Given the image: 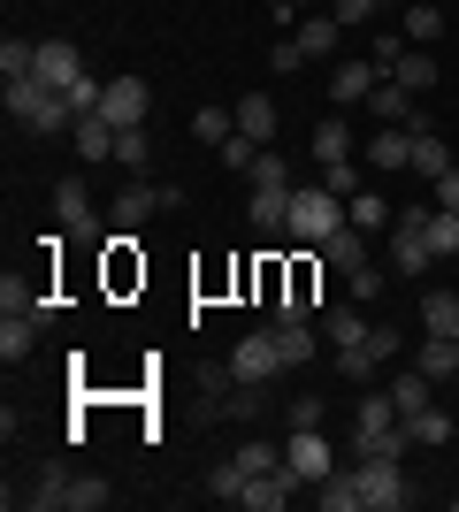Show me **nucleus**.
<instances>
[{"instance_id":"6ab92c4d","label":"nucleus","mask_w":459,"mask_h":512,"mask_svg":"<svg viewBox=\"0 0 459 512\" xmlns=\"http://www.w3.org/2000/svg\"><path fill=\"white\" fill-rule=\"evenodd\" d=\"M291 39H299V54H306V62H329V54H337V39H345V23H337V16L322 8V16H306L299 31H291Z\"/></svg>"},{"instance_id":"f3484780","label":"nucleus","mask_w":459,"mask_h":512,"mask_svg":"<svg viewBox=\"0 0 459 512\" xmlns=\"http://www.w3.org/2000/svg\"><path fill=\"white\" fill-rule=\"evenodd\" d=\"M375 85H383V69H375V62H337V69H329V100H337V107H368Z\"/></svg>"},{"instance_id":"5701e85b","label":"nucleus","mask_w":459,"mask_h":512,"mask_svg":"<svg viewBox=\"0 0 459 512\" xmlns=\"http://www.w3.org/2000/svg\"><path fill=\"white\" fill-rule=\"evenodd\" d=\"M421 337H459V291H421Z\"/></svg>"},{"instance_id":"79ce46f5","label":"nucleus","mask_w":459,"mask_h":512,"mask_svg":"<svg viewBox=\"0 0 459 512\" xmlns=\"http://www.w3.org/2000/svg\"><path fill=\"white\" fill-rule=\"evenodd\" d=\"M215 161H222V169H230V176H253V161H261V146H253L245 130H230V138H222V146H215Z\"/></svg>"},{"instance_id":"393cba45","label":"nucleus","mask_w":459,"mask_h":512,"mask_svg":"<svg viewBox=\"0 0 459 512\" xmlns=\"http://www.w3.org/2000/svg\"><path fill=\"white\" fill-rule=\"evenodd\" d=\"M276 344H284V367H314L322 360V337L306 321H276Z\"/></svg>"},{"instance_id":"473e14b6","label":"nucleus","mask_w":459,"mask_h":512,"mask_svg":"<svg viewBox=\"0 0 459 512\" xmlns=\"http://www.w3.org/2000/svg\"><path fill=\"white\" fill-rule=\"evenodd\" d=\"M421 237H429V253H437V260H452V253H459V214H452V207H429Z\"/></svg>"},{"instance_id":"de8ad7c7","label":"nucleus","mask_w":459,"mask_h":512,"mask_svg":"<svg viewBox=\"0 0 459 512\" xmlns=\"http://www.w3.org/2000/svg\"><path fill=\"white\" fill-rule=\"evenodd\" d=\"M245 184H291V161L276 146H261V161H253V176H245Z\"/></svg>"},{"instance_id":"ea45409f","label":"nucleus","mask_w":459,"mask_h":512,"mask_svg":"<svg viewBox=\"0 0 459 512\" xmlns=\"http://www.w3.org/2000/svg\"><path fill=\"white\" fill-rule=\"evenodd\" d=\"M391 77H398L406 92H429V85H437V54H421V46H406V62H398Z\"/></svg>"},{"instance_id":"423d86ee","label":"nucleus","mask_w":459,"mask_h":512,"mask_svg":"<svg viewBox=\"0 0 459 512\" xmlns=\"http://www.w3.org/2000/svg\"><path fill=\"white\" fill-rule=\"evenodd\" d=\"M352 467H360V505H368V512H406V505H414L406 459H352Z\"/></svg>"},{"instance_id":"2f4dec72","label":"nucleus","mask_w":459,"mask_h":512,"mask_svg":"<svg viewBox=\"0 0 459 512\" xmlns=\"http://www.w3.org/2000/svg\"><path fill=\"white\" fill-rule=\"evenodd\" d=\"M444 169H452V153H444L437 123H429V130H414V176H429V184H437Z\"/></svg>"},{"instance_id":"c85d7f7f","label":"nucleus","mask_w":459,"mask_h":512,"mask_svg":"<svg viewBox=\"0 0 459 512\" xmlns=\"http://www.w3.org/2000/svg\"><path fill=\"white\" fill-rule=\"evenodd\" d=\"M414 367H421V375H437V383H444V375H459V337H421Z\"/></svg>"},{"instance_id":"37998d69","label":"nucleus","mask_w":459,"mask_h":512,"mask_svg":"<svg viewBox=\"0 0 459 512\" xmlns=\"http://www.w3.org/2000/svg\"><path fill=\"white\" fill-rule=\"evenodd\" d=\"M39 69V39H0V77H31Z\"/></svg>"},{"instance_id":"9b49d317","label":"nucleus","mask_w":459,"mask_h":512,"mask_svg":"<svg viewBox=\"0 0 459 512\" xmlns=\"http://www.w3.org/2000/svg\"><path fill=\"white\" fill-rule=\"evenodd\" d=\"M368 123H398V130H429V115H421V92H406L398 77H383V85L368 92Z\"/></svg>"},{"instance_id":"72a5a7b5","label":"nucleus","mask_w":459,"mask_h":512,"mask_svg":"<svg viewBox=\"0 0 459 512\" xmlns=\"http://www.w3.org/2000/svg\"><path fill=\"white\" fill-rule=\"evenodd\" d=\"M146 161H153V138H146V123H138V130H115V169L146 176Z\"/></svg>"},{"instance_id":"412c9836","label":"nucleus","mask_w":459,"mask_h":512,"mask_svg":"<svg viewBox=\"0 0 459 512\" xmlns=\"http://www.w3.org/2000/svg\"><path fill=\"white\" fill-rule=\"evenodd\" d=\"M77 161H85V169L115 161V123L108 115H77Z\"/></svg>"},{"instance_id":"b1692460","label":"nucleus","mask_w":459,"mask_h":512,"mask_svg":"<svg viewBox=\"0 0 459 512\" xmlns=\"http://www.w3.org/2000/svg\"><path fill=\"white\" fill-rule=\"evenodd\" d=\"M31 344H39V321H31V314H0V360L23 367V360H31Z\"/></svg>"},{"instance_id":"39448f33","label":"nucleus","mask_w":459,"mask_h":512,"mask_svg":"<svg viewBox=\"0 0 459 512\" xmlns=\"http://www.w3.org/2000/svg\"><path fill=\"white\" fill-rule=\"evenodd\" d=\"M230 375H238V383H276V375H291L284 344H276V321H261V329H245V337L230 344Z\"/></svg>"},{"instance_id":"a211bd4d","label":"nucleus","mask_w":459,"mask_h":512,"mask_svg":"<svg viewBox=\"0 0 459 512\" xmlns=\"http://www.w3.org/2000/svg\"><path fill=\"white\" fill-rule=\"evenodd\" d=\"M314 497H322V512H368L360 505V467H329L314 482Z\"/></svg>"},{"instance_id":"8fccbe9b","label":"nucleus","mask_w":459,"mask_h":512,"mask_svg":"<svg viewBox=\"0 0 459 512\" xmlns=\"http://www.w3.org/2000/svg\"><path fill=\"white\" fill-rule=\"evenodd\" d=\"M268 62H276V69H306V54H299V39H276V46H268Z\"/></svg>"},{"instance_id":"f704fd0d","label":"nucleus","mask_w":459,"mask_h":512,"mask_svg":"<svg viewBox=\"0 0 459 512\" xmlns=\"http://www.w3.org/2000/svg\"><path fill=\"white\" fill-rule=\"evenodd\" d=\"M329 367H337L345 383H375V367H383V360H375L368 337H360V344H337V360H329Z\"/></svg>"},{"instance_id":"2eb2a0df","label":"nucleus","mask_w":459,"mask_h":512,"mask_svg":"<svg viewBox=\"0 0 459 512\" xmlns=\"http://www.w3.org/2000/svg\"><path fill=\"white\" fill-rule=\"evenodd\" d=\"M31 77H39V85H54V92H69L77 77H85V54H77L69 39H39V69H31Z\"/></svg>"},{"instance_id":"6e6552de","label":"nucleus","mask_w":459,"mask_h":512,"mask_svg":"<svg viewBox=\"0 0 459 512\" xmlns=\"http://www.w3.org/2000/svg\"><path fill=\"white\" fill-rule=\"evenodd\" d=\"M54 222H62V230H77V245H108V230H100V207H92V192H85V176L54 184Z\"/></svg>"},{"instance_id":"c756f323","label":"nucleus","mask_w":459,"mask_h":512,"mask_svg":"<svg viewBox=\"0 0 459 512\" xmlns=\"http://www.w3.org/2000/svg\"><path fill=\"white\" fill-rule=\"evenodd\" d=\"M322 337H329V352H337V344H360V337H368V314H360V306H329Z\"/></svg>"},{"instance_id":"4c0bfd02","label":"nucleus","mask_w":459,"mask_h":512,"mask_svg":"<svg viewBox=\"0 0 459 512\" xmlns=\"http://www.w3.org/2000/svg\"><path fill=\"white\" fill-rule=\"evenodd\" d=\"M230 130H238V107H199V115H192V138H199V146H222Z\"/></svg>"},{"instance_id":"1a4fd4ad","label":"nucleus","mask_w":459,"mask_h":512,"mask_svg":"<svg viewBox=\"0 0 459 512\" xmlns=\"http://www.w3.org/2000/svg\"><path fill=\"white\" fill-rule=\"evenodd\" d=\"M284 467L299 474L306 490H314V482H322V474L337 467V444H329L322 428H284Z\"/></svg>"},{"instance_id":"c9c22d12","label":"nucleus","mask_w":459,"mask_h":512,"mask_svg":"<svg viewBox=\"0 0 459 512\" xmlns=\"http://www.w3.org/2000/svg\"><path fill=\"white\" fill-rule=\"evenodd\" d=\"M230 459H238L245 474H268V467H284V444H268V436H245V444H230Z\"/></svg>"},{"instance_id":"7c9ffc66","label":"nucleus","mask_w":459,"mask_h":512,"mask_svg":"<svg viewBox=\"0 0 459 512\" xmlns=\"http://www.w3.org/2000/svg\"><path fill=\"white\" fill-rule=\"evenodd\" d=\"M245 482H253V474H245L238 459H215V467H207V482H199V490H207V497H222V505H238V497H245Z\"/></svg>"},{"instance_id":"e433bc0d","label":"nucleus","mask_w":459,"mask_h":512,"mask_svg":"<svg viewBox=\"0 0 459 512\" xmlns=\"http://www.w3.org/2000/svg\"><path fill=\"white\" fill-rule=\"evenodd\" d=\"M345 214H352V222H360V230H368V237L383 230V222H398V214L383 207V192H375V184H368V192H352V199H345Z\"/></svg>"},{"instance_id":"dca6fc26","label":"nucleus","mask_w":459,"mask_h":512,"mask_svg":"<svg viewBox=\"0 0 459 512\" xmlns=\"http://www.w3.org/2000/svg\"><path fill=\"white\" fill-rule=\"evenodd\" d=\"M253 230L261 237H291V184H253Z\"/></svg>"},{"instance_id":"cd10ccee","label":"nucleus","mask_w":459,"mask_h":512,"mask_svg":"<svg viewBox=\"0 0 459 512\" xmlns=\"http://www.w3.org/2000/svg\"><path fill=\"white\" fill-rule=\"evenodd\" d=\"M352 153H360V138H352V123H314V161H352Z\"/></svg>"},{"instance_id":"9d476101","label":"nucleus","mask_w":459,"mask_h":512,"mask_svg":"<svg viewBox=\"0 0 459 512\" xmlns=\"http://www.w3.org/2000/svg\"><path fill=\"white\" fill-rule=\"evenodd\" d=\"M360 161H368V176H398V169H414V130L375 123L368 138H360Z\"/></svg>"},{"instance_id":"aec40b11","label":"nucleus","mask_w":459,"mask_h":512,"mask_svg":"<svg viewBox=\"0 0 459 512\" xmlns=\"http://www.w3.org/2000/svg\"><path fill=\"white\" fill-rule=\"evenodd\" d=\"M276 123H284V115H276L268 92H245V100H238V130L253 138V146H276Z\"/></svg>"},{"instance_id":"09e8293b","label":"nucleus","mask_w":459,"mask_h":512,"mask_svg":"<svg viewBox=\"0 0 459 512\" xmlns=\"http://www.w3.org/2000/svg\"><path fill=\"white\" fill-rule=\"evenodd\" d=\"M375 8H383V0H329V16L345 23V31H360V23H375Z\"/></svg>"},{"instance_id":"4be33fe9","label":"nucleus","mask_w":459,"mask_h":512,"mask_svg":"<svg viewBox=\"0 0 459 512\" xmlns=\"http://www.w3.org/2000/svg\"><path fill=\"white\" fill-rule=\"evenodd\" d=\"M391 406L398 413H421V406H437V375H421V367H406V375H391Z\"/></svg>"},{"instance_id":"a19ab883","label":"nucleus","mask_w":459,"mask_h":512,"mask_svg":"<svg viewBox=\"0 0 459 512\" xmlns=\"http://www.w3.org/2000/svg\"><path fill=\"white\" fill-rule=\"evenodd\" d=\"M352 306H375V299H383V283H391V260H368V268H352Z\"/></svg>"},{"instance_id":"a18cd8bd","label":"nucleus","mask_w":459,"mask_h":512,"mask_svg":"<svg viewBox=\"0 0 459 512\" xmlns=\"http://www.w3.org/2000/svg\"><path fill=\"white\" fill-rule=\"evenodd\" d=\"M368 352H375L383 367H391L398 352H406V337H398V321H368Z\"/></svg>"},{"instance_id":"f03ea898","label":"nucleus","mask_w":459,"mask_h":512,"mask_svg":"<svg viewBox=\"0 0 459 512\" xmlns=\"http://www.w3.org/2000/svg\"><path fill=\"white\" fill-rule=\"evenodd\" d=\"M0 107H8V123H23L31 138L77 130V107H69L54 85H39V77H0Z\"/></svg>"},{"instance_id":"49530a36","label":"nucleus","mask_w":459,"mask_h":512,"mask_svg":"<svg viewBox=\"0 0 459 512\" xmlns=\"http://www.w3.org/2000/svg\"><path fill=\"white\" fill-rule=\"evenodd\" d=\"M375 69H383V77H391L398 62H406V31H375V54H368Z\"/></svg>"},{"instance_id":"bb28decb","label":"nucleus","mask_w":459,"mask_h":512,"mask_svg":"<svg viewBox=\"0 0 459 512\" xmlns=\"http://www.w3.org/2000/svg\"><path fill=\"white\" fill-rule=\"evenodd\" d=\"M398 31H406V46H429V39H444V8H437V0H414V8L398 16Z\"/></svg>"},{"instance_id":"603ef678","label":"nucleus","mask_w":459,"mask_h":512,"mask_svg":"<svg viewBox=\"0 0 459 512\" xmlns=\"http://www.w3.org/2000/svg\"><path fill=\"white\" fill-rule=\"evenodd\" d=\"M276 8H284V16H291V8H306V0H276Z\"/></svg>"},{"instance_id":"ddd939ff","label":"nucleus","mask_w":459,"mask_h":512,"mask_svg":"<svg viewBox=\"0 0 459 512\" xmlns=\"http://www.w3.org/2000/svg\"><path fill=\"white\" fill-rule=\"evenodd\" d=\"M314 253H322V268H337V276H352V268H368V260H375L368 253V230H360L352 214H345V230H329Z\"/></svg>"},{"instance_id":"58836bf2","label":"nucleus","mask_w":459,"mask_h":512,"mask_svg":"<svg viewBox=\"0 0 459 512\" xmlns=\"http://www.w3.org/2000/svg\"><path fill=\"white\" fill-rule=\"evenodd\" d=\"M322 184H329V192H337V199L368 192V161H360V153H352V161H329V169H322Z\"/></svg>"},{"instance_id":"7ed1b4c3","label":"nucleus","mask_w":459,"mask_h":512,"mask_svg":"<svg viewBox=\"0 0 459 512\" xmlns=\"http://www.w3.org/2000/svg\"><path fill=\"white\" fill-rule=\"evenodd\" d=\"M329 230H345V199L329 184H291V245H322Z\"/></svg>"},{"instance_id":"f8f14e48","label":"nucleus","mask_w":459,"mask_h":512,"mask_svg":"<svg viewBox=\"0 0 459 512\" xmlns=\"http://www.w3.org/2000/svg\"><path fill=\"white\" fill-rule=\"evenodd\" d=\"M146 107H153L146 77H108V92H100V115H108L115 130H138V123H146Z\"/></svg>"},{"instance_id":"4468645a","label":"nucleus","mask_w":459,"mask_h":512,"mask_svg":"<svg viewBox=\"0 0 459 512\" xmlns=\"http://www.w3.org/2000/svg\"><path fill=\"white\" fill-rule=\"evenodd\" d=\"M299 490H306V482H299L291 467H268V474H253V482H245V497H238V505H245V512H284Z\"/></svg>"},{"instance_id":"0eeeda50","label":"nucleus","mask_w":459,"mask_h":512,"mask_svg":"<svg viewBox=\"0 0 459 512\" xmlns=\"http://www.w3.org/2000/svg\"><path fill=\"white\" fill-rule=\"evenodd\" d=\"M153 214H169V192H161V184H146V176L115 184V199H108V230H146Z\"/></svg>"},{"instance_id":"20e7f679","label":"nucleus","mask_w":459,"mask_h":512,"mask_svg":"<svg viewBox=\"0 0 459 512\" xmlns=\"http://www.w3.org/2000/svg\"><path fill=\"white\" fill-rule=\"evenodd\" d=\"M421 222H429V207H406V214L391 222V253H383V260H391V276H398V283H421L429 268H437V253H429Z\"/></svg>"},{"instance_id":"3c124183","label":"nucleus","mask_w":459,"mask_h":512,"mask_svg":"<svg viewBox=\"0 0 459 512\" xmlns=\"http://www.w3.org/2000/svg\"><path fill=\"white\" fill-rule=\"evenodd\" d=\"M437 207H452V214H459V161L437 176Z\"/></svg>"},{"instance_id":"c03bdc74","label":"nucleus","mask_w":459,"mask_h":512,"mask_svg":"<svg viewBox=\"0 0 459 512\" xmlns=\"http://www.w3.org/2000/svg\"><path fill=\"white\" fill-rule=\"evenodd\" d=\"M322 413H329V398H322V390H299V398L284 406V421H291V428H322Z\"/></svg>"},{"instance_id":"f257e3e1","label":"nucleus","mask_w":459,"mask_h":512,"mask_svg":"<svg viewBox=\"0 0 459 512\" xmlns=\"http://www.w3.org/2000/svg\"><path fill=\"white\" fill-rule=\"evenodd\" d=\"M108 482L100 474H69V467H39L31 490H8V505H31V512H100L108 505Z\"/></svg>"},{"instance_id":"a878e982","label":"nucleus","mask_w":459,"mask_h":512,"mask_svg":"<svg viewBox=\"0 0 459 512\" xmlns=\"http://www.w3.org/2000/svg\"><path fill=\"white\" fill-rule=\"evenodd\" d=\"M406 428H414V444H452L459 436V413H444V406H421V413H406Z\"/></svg>"}]
</instances>
